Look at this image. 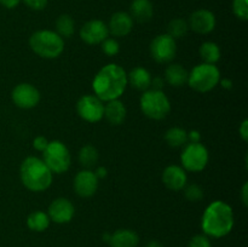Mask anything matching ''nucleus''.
I'll return each mask as SVG.
<instances>
[{"instance_id": "6e6552de", "label": "nucleus", "mask_w": 248, "mask_h": 247, "mask_svg": "<svg viewBox=\"0 0 248 247\" xmlns=\"http://www.w3.org/2000/svg\"><path fill=\"white\" fill-rule=\"evenodd\" d=\"M183 169L190 172H201L208 164V150L201 143H189L181 154Z\"/></svg>"}, {"instance_id": "39448f33", "label": "nucleus", "mask_w": 248, "mask_h": 247, "mask_svg": "<svg viewBox=\"0 0 248 247\" xmlns=\"http://www.w3.org/2000/svg\"><path fill=\"white\" fill-rule=\"evenodd\" d=\"M220 81V72L216 64L201 63L189 73L188 84L195 91L205 93L215 89Z\"/></svg>"}, {"instance_id": "aec40b11", "label": "nucleus", "mask_w": 248, "mask_h": 247, "mask_svg": "<svg viewBox=\"0 0 248 247\" xmlns=\"http://www.w3.org/2000/svg\"><path fill=\"white\" fill-rule=\"evenodd\" d=\"M126 107L119 99H113V101L107 102L104 106V118L108 120L110 125L118 126L125 121L126 118Z\"/></svg>"}, {"instance_id": "b1692460", "label": "nucleus", "mask_w": 248, "mask_h": 247, "mask_svg": "<svg viewBox=\"0 0 248 247\" xmlns=\"http://www.w3.org/2000/svg\"><path fill=\"white\" fill-rule=\"evenodd\" d=\"M201 58L203 60V63H208V64H216L218 61L220 60V48L219 46L212 41H206L200 46Z\"/></svg>"}, {"instance_id": "dca6fc26", "label": "nucleus", "mask_w": 248, "mask_h": 247, "mask_svg": "<svg viewBox=\"0 0 248 247\" xmlns=\"http://www.w3.org/2000/svg\"><path fill=\"white\" fill-rule=\"evenodd\" d=\"M162 182H164L165 186L170 190H182L188 182L186 170L181 166H177V165L167 166L162 172Z\"/></svg>"}, {"instance_id": "ddd939ff", "label": "nucleus", "mask_w": 248, "mask_h": 247, "mask_svg": "<svg viewBox=\"0 0 248 247\" xmlns=\"http://www.w3.org/2000/svg\"><path fill=\"white\" fill-rule=\"evenodd\" d=\"M75 193L81 198H91L98 189V178L91 170H82L78 172L73 182Z\"/></svg>"}, {"instance_id": "2f4dec72", "label": "nucleus", "mask_w": 248, "mask_h": 247, "mask_svg": "<svg viewBox=\"0 0 248 247\" xmlns=\"http://www.w3.org/2000/svg\"><path fill=\"white\" fill-rule=\"evenodd\" d=\"M188 247H212V245H211V240L207 235L198 234L191 237Z\"/></svg>"}, {"instance_id": "e433bc0d", "label": "nucleus", "mask_w": 248, "mask_h": 247, "mask_svg": "<svg viewBox=\"0 0 248 247\" xmlns=\"http://www.w3.org/2000/svg\"><path fill=\"white\" fill-rule=\"evenodd\" d=\"M200 133L198 131H190L188 133V140H190V143H200Z\"/></svg>"}, {"instance_id": "6ab92c4d", "label": "nucleus", "mask_w": 248, "mask_h": 247, "mask_svg": "<svg viewBox=\"0 0 248 247\" xmlns=\"http://www.w3.org/2000/svg\"><path fill=\"white\" fill-rule=\"evenodd\" d=\"M154 9L150 0H133L130 6V16L133 21L147 23L153 18Z\"/></svg>"}, {"instance_id": "5701e85b", "label": "nucleus", "mask_w": 248, "mask_h": 247, "mask_svg": "<svg viewBox=\"0 0 248 247\" xmlns=\"http://www.w3.org/2000/svg\"><path fill=\"white\" fill-rule=\"evenodd\" d=\"M50 217L47 213L43 212V211H34L27 218V227L31 230V232H45L50 225Z\"/></svg>"}, {"instance_id": "0eeeda50", "label": "nucleus", "mask_w": 248, "mask_h": 247, "mask_svg": "<svg viewBox=\"0 0 248 247\" xmlns=\"http://www.w3.org/2000/svg\"><path fill=\"white\" fill-rule=\"evenodd\" d=\"M43 161L52 173H65L72 164L69 149L61 140L48 142L46 149L43 152Z\"/></svg>"}, {"instance_id": "4468645a", "label": "nucleus", "mask_w": 248, "mask_h": 247, "mask_svg": "<svg viewBox=\"0 0 248 247\" xmlns=\"http://www.w3.org/2000/svg\"><path fill=\"white\" fill-rule=\"evenodd\" d=\"M48 217L50 220L57 224H65L73 219L75 215V208L72 201L65 198L55 199L48 206Z\"/></svg>"}, {"instance_id": "c85d7f7f", "label": "nucleus", "mask_w": 248, "mask_h": 247, "mask_svg": "<svg viewBox=\"0 0 248 247\" xmlns=\"http://www.w3.org/2000/svg\"><path fill=\"white\" fill-rule=\"evenodd\" d=\"M184 195L191 202H196V201L202 200L203 198V190L200 185L198 184H189V185L184 186Z\"/></svg>"}, {"instance_id": "a19ab883", "label": "nucleus", "mask_w": 248, "mask_h": 247, "mask_svg": "<svg viewBox=\"0 0 248 247\" xmlns=\"http://www.w3.org/2000/svg\"><path fill=\"white\" fill-rule=\"evenodd\" d=\"M145 247H164V246H162L159 241H156V240H152V241H149L147 245H145Z\"/></svg>"}, {"instance_id": "c9c22d12", "label": "nucleus", "mask_w": 248, "mask_h": 247, "mask_svg": "<svg viewBox=\"0 0 248 247\" xmlns=\"http://www.w3.org/2000/svg\"><path fill=\"white\" fill-rule=\"evenodd\" d=\"M21 2V0H0V4L6 9H14Z\"/></svg>"}, {"instance_id": "bb28decb", "label": "nucleus", "mask_w": 248, "mask_h": 247, "mask_svg": "<svg viewBox=\"0 0 248 247\" xmlns=\"http://www.w3.org/2000/svg\"><path fill=\"white\" fill-rule=\"evenodd\" d=\"M75 23L74 19L69 15H61L56 21V33L62 39L70 38L74 34Z\"/></svg>"}, {"instance_id": "a878e982", "label": "nucleus", "mask_w": 248, "mask_h": 247, "mask_svg": "<svg viewBox=\"0 0 248 247\" xmlns=\"http://www.w3.org/2000/svg\"><path fill=\"white\" fill-rule=\"evenodd\" d=\"M99 155L96 148L91 144L84 145L79 152V162L81 166H84L86 170H90L91 167L96 166L98 162Z\"/></svg>"}, {"instance_id": "4c0bfd02", "label": "nucleus", "mask_w": 248, "mask_h": 247, "mask_svg": "<svg viewBox=\"0 0 248 247\" xmlns=\"http://www.w3.org/2000/svg\"><path fill=\"white\" fill-rule=\"evenodd\" d=\"M152 90H161L164 87V80L161 77H155V79H152Z\"/></svg>"}, {"instance_id": "7ed1b4c3", "label": "nucleus", "mask_w": 248, "mask_h": 247, "mask_svg": "<svg viewBox=\"0 0 248 247\" xmlns=\"http://www.w3.org/2000/svg\"><path fill=\"white\" fill-rule=\"evenodd\" d=\"M52 172L48 170L43 159L28 156L22 161L19 169L22 184L31 191H44L52 183Z\"/></svg>"}, {"instance_id": "72a5a7b5", "label": "nucleus", "mask_w": 248, "mask_h": 247, "mask_svg": "<svg viewBox=\"0 0 248 247\" xmlns=\"http://www.w3.org/2000/svg\"><path fill=\"white\" fill-rule=\"evenodd\" d=\"M47 144H48V140L46 139L45 137H43V136H39V137H36L35 139L33 140V147L41 153L46 149Z\"/></svg>"}, {"instance_id": "4be33fe9", "label": "nucleus", "mask_w": 248, "mask_h": 247, "mask_svg": "<svg viewBox=\"0 0 248 247\" xmlns=\"http://www.w3.org/2000/svg\"><path fill=\"white\" fill-rule=\"evenodd\" d=\"M152 75L145 68L136 67L127 74V84L140 91H147L152 85Z\"/></svg>"}, {"instance_id": "f3484780", "label": "nucleus", "mask_w": 248, "mask_h": 247, "mask_svg": "<svg viewBox=\"0 0 248 247\" xmlns=\"http://www.w3.org/2000/svg\"><path fill=\"white\" fill-rule=\"evenodd\" d=\"M133 28V19L127 12L119 11L115 12L110 17V21L108 24L109 34H113L114 36H126L131 33Z\"/></svg>"}, {"instance_id": "20e7f679", "label": "nucleus", "mask_w": 248, "mask_h": 247, "mask_svg": "<svg viewBox=\"0 0 248 247\" xmlns=\"http://www.w3.org/2000/svg\"><path fill=\"white\" fill-rule=\"evenodd\" d=\"M29 46L41 58L53 60L62 55L64 40L52 31H38L29 38Z\"/></svg>"}, {"instance_id": "f8f14e48", "label": "nucleus", "mask_w": 248, "mask_h": 247, "mask_svg": "<svg viewBox=\"0 0 248 247\" xmlns=\"http://www.w3.org/2000/svg\"><path fill=\"white\" fill-rule=\"evenodd\" d=\"M109 35L108 26L101 19H91L80 29V38L89 45H98Z\"/></svg>"}, {"instance_id": "2eb2a0df", "label": "nucleus", "mask_w": 248, "mask_h": 247, "mask_svg": "<svg viewBox=\"0 0 248 247\" xmlns=\"http://www.w3.org/2000/svg\"><path fill=\"white\" fill-rule=\"evenodd\" d=\"M189 28L199 34H208L215 29L216 17L210 10L200 9L191 14L189 18Z\"/></svg>"}, {"instance_id": "9b49d317", "label": "nucleus", "mask_w": 248, "mask_h": 247, "mask_svg": "<svg viewBox=\"0 0 248 247\" xmlns=\"http://www.w3.org/2000/svg\"><path fill=\"white\" fill-rule=\"evenodd\" d=\"M12 102L18 108L31 109L36 107L40 101V92L35 86L28 82H22L14 87L11 93Z\"/></svg>"}, {"instance_id": "412c9836", "label": "nucleus", "mask_w": 248, "mask_h": 247, "mask_svg": "<svg viewBox=\"0 0 248 247\" xmlns=\"http://www.w3.org/2000/svg\"><path fill=\"white\" fill-rule=\"evenodd\" d=\"M188 70L177 63H171L165 70V81L173 87H181L188 84Z\"/></svg>"}, {"instance_id": "c756f323", "label": "nucleus", "mask_w": 248, "mask_h": 247, "mask_svg": "<svg viewBox=\"0 0 248 247\" xmlns=\"http://www.w3.org/2000/svg\"><path fill=\"white\" fill-rule=\"evenodd\" d=\"M232 11L241 21L248 19V0H232Z\"/></svg>"}, {"instance_id": "ea45409f", "label": "nucleus", "mask_w": 248, "mask_h": 247, "mask_svg": "<svg viewBox=\"0 0 248 247\" xmlns=\"http://www.w3.org/2000/svg\"><path fill=\"white\" fill-rule=\"evenodd\" d=\"M94 174L97 176V178H103V177L107 176V170L104 169V167H99V169H97V171L94 172Z\"/></svg>"}, {"instance_id": "7c9ffc66", "label": "nucleus", "mask_w": 248, "mask_h": 247, "mask_svg": "<svg viewBox=\"0 0 248 247\" xmlns=\"http://www.w3.org/2000/svg\"><path fill=\"white\" fill-rule=\"evenodd\" d=\"M102 45V51L106 53L109 57H113V56H116L120 51V45H119L118 41L113 38H107L106 40H103Z\"/></svg>"}, {"instance_id": "cd10ccee", "label": "nucleus", "mask_w": 248, "mask_h": 247, "mask_svg": "<svg viewBox=\"0 0 248 247\" xmlns=\"http://www.w3.org/2000/svg\"><path fill=\"white\" fill-rule=\"evenodd\" d=\"M189 31V24L188 22L184 21L183 18H174L167 26V33L171 38L174 40L177 39H182L186 35Z\"/></svg>"}, {"instance_id": "473e14b6", "label": "nucleus", "mask_w": 248, "mask_h": 247, "mask_svg": "<svg viewBox=\"0 0 248 247\" xmlns=\"http://www.w3.org/2000/svg\"><path fill=\"white\" fill-rule=\"evenodd\" d=\"M48 0H23L24 4L31 10H35V11H41L46 7Z\"/></svg>"}, {"instance_id": "f704fd0d", "label": "nucleus", "mask_w": 248, "mask_h": 247, "mask_svg": "<svg viewBox=\"0 0 248 247\" xmlns=\"http://www.w3.org/2000/svg\"><path fill=\"white\" fill-rule=\"evenodd\" d=\"M239 131H240V135H241L242 139L247 140L248 139V121L247 120H244V123H242L241 126H240Z\"/></svg>"}, {"instance_id": "393cba45", "label": "nucleus", "mask_w": 248, "mask_h": 247, "mask_svg": "<svg viewBox=\"0 0 248 247\" xmlns=\"http://www.w3.org/2000/svg\"><path fill=\"white\" fill-rule=\"evenodd\" d=\"M165 140L172 148L183 147L188 142V132L184 128L172 127L165 133Z\"/></svg>"}, {"instance_id": "9d476101", "label": "nucleus", "mask_w": 248, "mask_h": 247, "mask_svg": "<svg viewBox=\"0 0 248 247\" xmlns=\"http://www.w3.org/2000/svg\"><path fill=\"white\" fill-rule=\"evenodd\" d=\"M77 111L87 123H98L104 116V104L94 94H85L78 101Z\"/></svg>"}, {"instance_id": "1a4fd4ad", "label": "nucleus", "mask_w": 248, "mask_h": 247, "mask_svg": "<svg viewBox=\"0 0 248 247\" xmlns=\"http://www.w3.org/2000/svg\"><path fill=\"white\" fill-rule=\"evenodd\" d=\"M177 53V44L169 34H161L150 43V55L157 63H170Z\"/></svg>"}, {"instance_id": "f257e3e1", "label": "nucleus", "mask_w": 248, "mask_h": 247, "mask_svg": "<svg viewBox=\"0 0 248 247\" xmlns=\"http://www.w3.org/2000/svg\"><path fill=\"white\" fill-rule=\"evenodd\" d=\"M127 86V74L121 65L109 63L96 74L92 81L94 96L102 102L119 99Z\"/></svg>"}, {"instance_id": "58836bf2", "label": "nucleus", "mask_w": 248, "mask_h": 247, "mask_svg": "<svg viewBox=\"0 0 248 247\" xmlns=\"http://www.w3.org/2000/svg\"><path fill=\"white\" fill-rule=\"evenodd\" d=\"M247 189H248V184L245 183L244 184V188H242V202H244L245 206H247V201H248V198H247Z\"/></svg>"}, {"instance_id": "f03ea898", "label": "nucleus", "mask_w": 248, "mask_h": 247, "mask_svg": "<svg viewBox=\"0 0 248 247\" xmlns=\"http://www.w3.org/2000/svg\"><path fill=\"white\" fill-rule=\"evenodd\" d=\"M203 234L208 237H224L234 228V212L224 201H213L206 207L201 220Z\"/></svg>"}, {"instance_id": "a211bd4d", "label": "nucleus", "mask_w": 248, "mask_h": 247, "mask_svg": "<svg viewBox=\"0 0 248 247\" xmlns=\"http://www.w3.org/2000/svg\"><path fill=\"white\" fill-rule=\"evenodd\" d=\"M110 247H137L140 236L131 229H119L109 236Z\"/></svg>"}, {"instance_id": "423d86ee", "label": "nucleus", "mask_w": 248, "mask_h": 247, "mask_svg": "<svg viewBox=\"0 0 248 247\" xmlns=\"http://www.w3.org/2000/svg\"><path fill=\"white\" fill-rule=\"evenodd\" d=\"M140 109L147 118L161 120L171 110V103L162 90H147L140 97Z\"/></svg>"}]
</instances>
